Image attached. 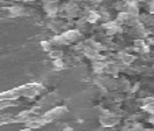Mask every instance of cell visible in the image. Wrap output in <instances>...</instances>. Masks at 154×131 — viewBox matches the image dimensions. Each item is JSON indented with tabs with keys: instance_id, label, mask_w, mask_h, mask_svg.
I'll return each instance as SVG.
<instances>
[{
	"instance_id": "cell-1",
	"label": "cell",
	"mask_w": 154,
	"mask_h": 131,
	"mask_svg": "<svg viewBox=\"0 0 154 131\" xmlns=\"http://www.w3.org/2000/svg\"><path fill=\"white\" fill-rule=\"evenodd\" d=\"M123 61H124L125 66H127V64H130V63H132V61H134V56H131V55H125L124 58H123Z\"/></svg>"
},
{
	"instance_id": "cell-3",
	"label": "cell",
	"mask_w": 154,
	"mask_h": 131,
	"mask_svg": "<svg viewBox=\"0 0 154 131\" xmlns=\"http://www.w3.org/2000/svg\"><path fill=\"white\" fill-rule=\"evenodd\" d=\"M97 18H98V17H97V15H96V14H91V15H90V17H89V20H90V22H91V20H96V19H97Z\"/></svg>"
},
{
	"instance_id": "cell-2",
	"label": "cell",
	"mask_w": 154,
	"mask_h": 131,
	"mask_svg": "<svg viewBox=\"0 0 154 131\" xmlns=\"http://www.w3.org/2000/svg\"><path fill=\"white\" fill-rule=\"evenodd\" d=\"M61 55H63V53L59 52V51H53V52H51V58H53V59H60Z\"/></svg>"
}]
</instances>
